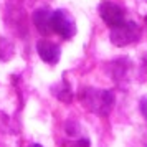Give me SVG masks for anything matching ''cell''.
Masks as SVG:
<instances>
[{
    "label": "cell",
    "instance_id": "6da1fadb",
    "mask_svg": "<svg viewBox=\"0 0 147 147\" xmlns=\"http://www.w3.org/2000/svg\"><path fill=\"white\" fill-rule=\"evenodd\" d=\"M80 101L88 113H93L99 117H106L111 114L116 102V96L111 89L88 86L80 93Z\"/></svg>",
    "mask_w": 147,
    "mask_h": 147
},
{
    "label": "cell",
    "instance_id": "7a4b0ae2",
    "mask_svg": "<svg viewBox=\"0 0 147 147\" xmlns=\"http://www.w3.org/2000/svg\"><path fill=\"white\" fill-rule=\"evenodd\" d=\"M140 27L136 22L129 20L124 22L117 27L111 28V33H109V40L113 41V45L116 47H127V45H132L137 43L140 38Z\"/></svg>",
    "mask_w": 147,
    "mask_h": 147
},
{
    "label": "cell",
    "instance_id": "3957f363",
    "mask_svg": "<svg viewBox=\"0 0 147 147\" xmlns=\"http://www.w3.org/2000/svg\"><path fill=\"white\" fill-rule=\"evenodd\" d=\"M51 32L58 33L61 38L69 40L76 33V23L71 13L65 8H58L51 12Z\"/></svg>",
    "mask_w": 147,
    "mask_h": 147
},
{
    "label": "cell",
    "instance_id": "277c9868",
    "mask_svg": "<svg viewBox=\"0 0 147 147\" xmlns=\"http://www.w3.org/2000/svg\"><path fill=\"white\" fill-rule=\"evenodd\" d=\"M98 10H99L102 22H106L111 28L117 27V25L126 22L124 20V8L121 5H117V3H114V2H102Z\"/></svg>",
    "mask_w": 147,
    "mask_h": 147
},
{
    "label": "cell",
    "instance_id": "5b68a950",
    "mask_svg": "<svg viewBox=\"0 0 147 147\" xmlns=\"http://www.w3.org/2000/svg\"><path fill=\"white\" fill-rule=\"evenodd\" d=\"M36 53L41 60L48 65H56L61 56V48L50 40H38L36 43Z\"/></svg>",
    "mask_w": 147,
    "mask_h": 147
},
{
    "label": "cell",
    "instance_id": "8992f818",
    "mask_svg": "<svg viewBox=\"0 0 147 147\" xmlns=\"http://www.w3.org/2000/svg\"><path fill=\"white\" fill-rule=\"evenodd\" d=\"M33 23L41 35H51V12L48 8H38L33 13Z\"/></svg>",
    "mask_w": 147,
    "mask_h": 147
},
{
    "label": "cell",
    "instance_id": "52a82bcc",
    "mask_svg": "<svg viewBox=\"0 0 147 147\" xmlns=\"http://www.w3.org/2000/svg\"><path fill=\"white\" fill-rule=\"evenodd\" d=\"M129 68H131L129 66V61H127L126 58H122V60H116V61H113V63H109L107 73H109V76L119 84V83H124V80L127 78Z\"/></svg>",
    "mask_w": 147,
    "mask_h": 147
},
{
    "label": "cell",
    "instance_id": "ba28073f",
    "mask_svg": "<svg viewBox=\"0 0 147 147\" xmlns=\"http://www.w3.org/2000/svg\"><path fill=\"white\" fill-rule=\"evenodd\" d=\"M51 93L61 101V102H71L73 101V91H71V88L65 80H61L58 84H55L51 88Z\"/></svg>",
    "mask_w": 147,
    "mask_h": 147
},
{
    "label": "cell",
    "instance_id": "9c48e42d",
    "mask_svg": "<svg viewBox=\"0 0 147 147\" xmlns=\"http://www.w3.org/2000/svg\"><path fill=\"white\" fill-rule=\"evenodd\" d=\"M13 53V45L5 38H0V60H8Z\"/></svg>",
    "mask_w": 147,
    "mask_h": 147
},
{
    "label": "cell",
    "instance_id": "30bf717a",
    "mask_svg": "<svg viewBox=\"0 0 147 147\" xmlns=\"http://www.w3.org/2000/svg\"><path fill=\"white\" fill-rule=\"evenodd\" d=\"M61 147H89V140L88 139H76V140H66L63 142Z\"/></svg>",
    "mask_w": 147,
    "mask_h": 147
},
{
    "label": "cell",
    "instance_id": "8fae6325",
    "mask_svg": "<svg viewBox=\"0 0 147 147\" xmlns=\"http://www.w3.org/2000/svg\"><path fill=\"white\" fill-rule=\"evenodd\" d=\"M139 109H140V114L144 116V119L147 121V96L140 98V101H139Z\"/></svg>",
    "mask_w": 147,
    "mask_h": 147
},
{
    "label": "cell",
    "instance_id": "7c38bea8",
    "mask_svg": "<svg viewBox=\"0 0 147 147\" xmlns=\"http://www.w3.org/2000/svg\"><path fill=\"white\" fill-rule=\"evenodd\" d=\"M28 147H43V146H40V144H32V146H28Z\"/></svg>",
    "mask_w": 147,
    "mask_h": 147
}]
</instances>
